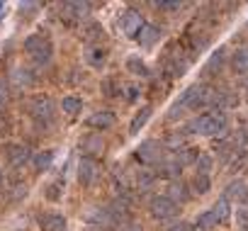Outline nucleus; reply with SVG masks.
<instances>
[{
    "instance_id": "obj_37",
    "label": "nucleus",
    "mask_w": 248,
    "mask_h": 231,
    "mask_svg": "<svg viewBox=\"0 0 248 231\" xmlns=\"http://www.w3.org/2000/svg\"><path fill=\"white\" fill-rule=\"evenodd\" d=\"M166 144H168L170 149H180V146L185 144V137H183V134H170V137L166 139Z\"/></svg>"
},
{
    "instance_id": "obj_26",
    "label": "nucleus",
    "mask_w": 248,
    "mask_h": 231,
    "mask_svg": "<svg viewBox=\"0 0 248 231\" xmlns=\"http://www.w3.org/2000/svg\"><path fill=\"white\" fill-rule=\"evenodd\" d=\"M127 68L134 73V76H141V78H146V76H151V71H149V66L141 61V59H137V56H129L127 59Z\"/></svg>"
},
{
    "instance_id": "obj_19",
    "label": "nucleus",
    "mask_w": 248,
    "mask_h": 231,
    "mask_svg": "<svg viewBox=\"0 0 248 231\" xmlns=\"http://www.w3.org/2000/svg\"><path fill=\"white\" fill-rule=\"evenodd\" d=\"M221 219H219V214L214 212V209H207V212H202L200 216H197V221H195V226L200 229V231H212V229H217V224H219Z\"/></svg>"
},
{
    "instance_id": "obj_21",
    "label": "nucleus",
    "mask_w": 248,
    "mask_h": 231,
    "mask_svg": "<svg viewBox=\"0 0 248 231\" xmlns=\"http://www.w3.org/2000/svg\"><path fill=\"white\" fill-rule=\"evenodd\" d=\"M85 61H88L93 68H100V66L107 61V51L100 49V46H88V49H85Z\"/></svg>"
},
{
    "instance_id": "obj_7",
    "label": "nucleus",
    "mask_w": 248,
    "mask_h": 231,
    "mask_svg": "<svg viewBox=\"0 0 248 231\" xmlns=\"http://www.w3.org/2000/svg\"><path fill=\"white\" fill-rule=\"evenodd\" d=\"M144 15L139 13V10H127L122 15V20H119V30H122V34H127V37H139V32L144 30Z\"/></svg>"
},
{
    "instance_id": "obj_41",
    "label": "nucleus",
    "mask_w": 248,
    "mask_h": 231,
    "mask_svg": "<svg viewBox=\"0 0 248 231\" xmlns=\"http://www.w3.org/2000/svg\"><path fill=\"white\" fill-rule=\"evenodd\" d=\"M139 95H141V88H139V85H129V88H127V100H129V102H134Z\"/></svg>"
},
{
    "instance_id": "obj_45",
    "label": "nucleus",
    "mask_w": 248,
    "mask_h": 231,
    "mask_svg": "<svg viewBox=\"0 0 248 231\" xmlns=\"http://www.w3.org/2000/svg\"><path fill=\"white\" fill-rule=\"evenodd\" d=\"M83 231H102V229H100V226H90V224H88V226H85Z\"/></svg>"
},
{
    "instance_id": "obj_44",
    "label": "nucleus",
    "mask_w": 248,
    "mask_h": 231,
    "mask_svg": "<svg viewBox=\"0 0 248 231\" xmlns=\"http://www.w3.org/2000/svg\"><path fill=\"white\" fill-rule=\"evenodd\" d=\"M10 129V124H8V120H3V114H0V134H5Z\"/></svg>"
},
{
    "instance_id": "obj_27",
    "label": "nucleus",
    "mask_w": 248,
    "mask_h": 231,
    "mask_svg": "<svg viewBox=\"0 0 248 231\" xmlns=\"http://www.w3.org/2000/svg\"><path fill=\"white\" fill-rule=\"evenodd\" d=\"M44 197H46L49 202H59V200L63 197V183H61V180L49 183V185H46V190H44Z\"/></svg>"
},
{
    "instance_id": "obj_40",
    "label": "nucleus",
    "mask_w": 248,
    "mask_h": 231,
    "mask_svg": "<svg viewBox=\"0 0 248 231\" xmlns=\"http://www.w3.org/2000/svg\"><path fill=\"white\" fill-rule=\"evenodd\" d=\"M183 109H185V107H183L180 102H175V105L170 107V112H168V120H178V117H183Z\"/></svg>"
},
{
    "instance_id": "obj_23",
    "label": "nucleus",
    "mask_w": 248,
    "mask_h": 231,
    "mask_svg": "<svg viewBox=\"0 0 248 231\" xmlns=\"http://www.w3.org/2000/svg\"><path fill=\"white\" fill-rule=\"evenodd\" d=\"M83 109V100L80 97H76V95H66V97H61V112L63 114H78Z\"/></svg>"
},
{
    "instance_id": "obj_24",
    "label": "nucleus",
    "mask_w": 248,
    "mask_h": 231,
    "mask_svg": "<svg viewBox=\"0 0 248 231\" xmlns=\"http://www.w3.org/2000/svg\"><path fill=\"white\" fill-rule=\"evenodd\" d=\"M156 175H161V178H168L170 183H173V180H178V178H180V166H178V161L161 163V166H158V170H156Z\"/></svg>"
},
{
    "instance_id": "obj_35",
    "label": "nucleus",
    "mask_w": 248,
    "mask_h": 231,
    "mask_svg": "<svg viewBox=\"0 0 248 231\" xmlns=\"http://www.w3.org/2000/svg\"><path fill=\"white\" fill-rule=\"evenodd\" d=\"M156 180V175L154 173H149V170H139V175H137V183H139V190H144V187H149L151 183Z\"/></svg>"
},
{
    "instance_id": "obj_3",
    "label": "nucleus",
    "mask_w": 248,
    "mask_h": 231,
    "mask_svg": "<svg viewBox=\"0 0 248 231\" xmlns=\"http://www.w3.org/2000/svg\"><path fill=\"white\" fill-rule=\"evenodd\" d=\"M22 49L34 61V66H46L51 61V54H54V46H51L49 37H42V34H30L25 39Z\"/></svg>"
},
{
    "instance_id": "obj_25",
    "label": "nucleus",
    "mask_w": 248,
    "mask_h": 231,
    "mask_svg": "<svg viewBox=\"0 0 248 231\" xmlns=\"http://www.w3.org/2000/svg\"><path fill=\"white\" fill-rule=\"evenodd\" d=\"M212 166H214V158L209 154H200L195 161V175H209Z\"/></svg>"
},
{
    "instance_id": "obj_16",
    "label": "nucleus",
    "mask_w": 248,
    "mask_h": 231,
    "mask_svg": "<svg viewBox=\"0 0 248 231\" xmlns=\"http://www.w3.org/2000/svg\"><path fill=\"white\" fill-rule=\"evenodd\" d=\"M168 197H170L175 204H183V202H187L192 195H190V190H187V185H185L183 180H173V183L168 185Z\"/></svg>"
},
{
    "instance_id": "obj_20",
    "label": "nucleus",
    "mask_w": 248,
    "mask_h": 231,
    "mask_svg": "<svg viewBox=\"0 0 248 231\" xmlns=\"http://www.w3.org/2000/svg\"><path fill=\"white\" fill-rule=\"evenodd\" d=\"M151 112H154V107L146 105V107H141V109L134 114V120H132V124H129V134H139V129H144V124L151 120Z\"/></svg>"
},
{
    "instance_id": "obj_5",
    "label": "nucleus",
    "mask_w": 248,
    "mask_h": 231,
    "mask_svg": "<svg viewBox=\"0 0 248 231\" xmlns=\"http://www.w3.org/2000/svg\"><path fill=\"white\" fill-rule=\"evenodd\" d=\"M137 161L146 163V166H158L163 161V144L154 141V139H146L137 146Z\"/></svg>"
},
{
    "instance_id": "obj_47",
    "label": "nucleus",
    "mask_w": 248,
    "mask_h": 231,
    "mask_svg": "<svg viewBox=\"0 0 248 231\" xmlns=\"http://www.w3.org/2000/svg\"><path fill=\"white\" fill-rule=\"evenodd\" d=\"M0 178H3V166H0Z\"/></svg>"
},
{
    "instance_id": "obj_10",
    "label": "nucleus",
    "mask_w": 248,
    "mask_h": 231,
    "mask_svg": "<svg viewBox=\"0 0 248 231\" xmlns=\"http://www.w3.org/2000/svg\"><path fill=\"white\" fill-rule=\"evenodd\" d=\"M85 124H88L90 129L105 132V129H109V127L114 124V114H112V112H107V109H97V112H93L90 117L85 120Z\"/></svg>"
},
{
    "instance_id": "obj_38",
    "label": "nucleus",
    "mask_w": 248,
    "mask_h": 231,
    "mask_svg": "<svg viewBox=\"0 0 248 231\" xmlns=\"http://www.w3.org/2000/svg\"><path fill=\"white\" fill-rule=\"evenodd\" d=\"M231 149H233V146H231L229 141H219V144H217V154H219V156H221L224 161L229 158V154H233Z\"/></svg>"
},
{
    "instance_id": "obj_8",
    "label": "nucleus",
    "mask_w": 248,
    "mask_h": 231,
    "mask_svg": "<svg viewBox=\"0 0 248 231\" xmlns=\"http://www.w3.org/2000/svg\"><path fill=\"white\" fill-rule=\"evenodd\" d=\"M3 156L13 168H22L27 161H32V154L25 144H5L3 146Z\"/></svg>"
},
{
    "instance_id": "obj_6",
    "label": "nucleus",
    "mask_w": 248,
    "mask_h": 231,
    "mask_svg": "<svg viewBox=\"0 0 248 231\" xmlns=\"http://www.w3.org/2000/svg\"><path fill=\"white\" fill-rule=\"evenodd\" d=\"M149 212H151L154 219H161L163 221V219H173L178 214V204L168 195H161V197H154L149 202Z\"/></svg>"
},
{
    "instance_id": "obj_30",
    "label": "nucleus",
    "mask_w": 248,
    "mask_h": 231,
    "mask_svg": "<svg viewBox=\"0 0 248 231\" xmlns=\"http://www.w3.org/2000/svg\"><path fill=\"white\" fill-rule=\"evenodd\" d=\"M224 54H226V51H224V46H219V49H217V51L212 54V59L207 61V68H204V71H207V73H212L214 68L219 71V68L224 66Z\"/></svg>"
},
{
    "instance_id": "obj_28",
    "label": "nucleus",
    "mask_w": 248,
    "mask_h": 231,
    "mask_svg": "<svg viewBox=\"0 0 248 231\" xmlns=\"http://www.w3.org/2000/svg\"><path fill=\"white\" fill-rule=\"evenodd\" d=\"M197 149H183V151H178V156H175V161H178V166L183 168V166H195V161H197Z\"/></svg>"
},
{
    "instance_id": "obj_32",
    "label": "nucleus",
    "mask_w": 248,
    "mask_h": 231,
    "mask_svg": "<svg viewBox=\"0 0 248 231\" xmlns=\"http://www.w3.org/2000/svg\"><path fill=\"white\" fill-rule=\"evenodd\" d=\"M10 105V85L5 78H0V114H3V109Z\"/></svg>"
},
{
    "instance_id": "obj_12",
    "label": "nucleus",
    "mask_w": 248,
    "mask_h": 231,
    "mask_svg": "<svg viewBox=\"0 0 248 231\" xmlns=\"http://www.w3.org/2000/svg\"><path fill=\"white\" fill-rule=\"evenodd\" d=\"M161 34H163L161 27H156V25H144V30L139 32L137 42H139L144 49H151V46H156V44L161 42Z\"/></svg>"
},
{
    "instance_id": "obj_1",
    "label": "nucleus",
    "mask_w": 248,
    "mask_h": 231,
    "mask_svg": "<svg viewBox=\"0 0 248 231\" xmlns=\"http://www.w3.org/2000/svg\"><path fill=\"white\" fill-rule=\"evenodd\" d=\"M27 112H30V117L34 120V124L37 127H42V129H46L51 122H54V117H56V102H54V97L51 95H34L30 102H27Z\"/></svg>"
},
{
    "instance_id": "obj_4",
    "label": "nucleus",
    "mask_w": 248,
    "mask_h": 231,
    "mask_svg": "<svg viewBox=\"0 0 248 231\" xmlns=\"http://www.w3.org/2000/svg\"><path fill=\"white\" fill-rule=\"evenodd\" d=\"M100 173H102V168H100V163H97L95 156H80V161H78V183L83 187L95 185L97 178H100Z\"/></svg>"
},
{
    "instance_id": "obj_36",
    "label": "nucleus",
    "mask_w": 248,
    "mask_h": 231,
    "mask_svg": "<svg viewBox=\"0 0 248 231\" xmlns=\"http://www.w3.org/2000/svg\"><path fill=\"white\" fill-rule=\"evenodd\" d=\"M214 212L219 214V219H221V221H224V219H229V214H231V209H229V200H224V197H221V200L214 204Z\"/></svg>"
},
{
    "instance_id": "obj_15",
    "label": "nucleus",
    "mask_w": 248,
    "mask_h": 231,
    "mask_svg": "<svg viewBox=\"0 0 248 231\" xmlns=\"http://www.w3.org/2000/svg\"><path fill=\"white\" fill-rule=\"evenodd\" d=\"M54 158H56L54 149H46V151H39V154H34V156H32L34 170H37V173H46V170H51V166H54Z\"/></svg>"
},
{
    "instance_id": "obj_39",
    "label": "nucleus",
    "mask_w": 248,
    "mask_h": 231,
    "mask_svg": "<svg viewBox=\"0 0 248 231\" xmlns=\"http://www.w3.org/2000/svg\"><path fill=\"white\" fill-rule=\"evenodd\" d=\"M141 226L139 224H134V221H119L117 224V231H139Z\"/></svg>"
},
{
    "instance_id": "obj_31",
    "label": "nucleus",
    "mask_w": 248,
    "mask_h": 231,
    "mask_svg": "<svg viewBox=\"0 0 248 231\" xmlns=\"http://www.w3.org/2000/svg\"><path fill=\"white\" fill-rule=\"evenodd\" d=\"M185 71H187V61H185V59H173V61H170V66H168V73H170L173 78L185 76Z\"/></svg>"
},
{
    "instance_id": "obj_34",
    "label": "nucleus",
    "mask_w": 248,
    "mask_h": 231,
    "mask_svg": "<svg viewBox=\"0 0 248 231\" xmlns=\"http://www.w3.org/2000/svg\"><path fill=\"white\" fill-rule=\"evenodd\" d=\"M236 226L241 231H248V207H238L236 209Z\"/></svg>"
},
{
    "instance_id": "obj_43",
    "label": "nucleus",
    "mask_w": 248,
    "mask_h": 231,
    "mask_svg": "<svg viewBox=\"0 0 248 231\" xmlns=\"http://www.w3.org/2000/svg\"><path fill=\"white\" fill-rule=\"evenodd\" d=\"M158 8H161V10H170V13H175V10H180V3H158Z\"/></svg>"
},
{
    "instance_id": "obj_33",
    "label": "nucleus",
    "mask_w": 248,
    "mask_h": 231,
    "mask_svg": "<svg viewBox=\"0 0 248 231\" xmlns=\"http://www.w3.org/2000/svg\"><path fill=\"white\" fill-rule=\"evenodd\" d=\"M102 34H105V30H102V25H97V22H93V25H88V27H85V34H83V37H85V39L90 42V39H100Z\"/></svg>"
},
{
    "instance_id": "obj_29",
    "label": "nucleus",
    "mask_w": 248,
    "mask_h": 231,
    "mask_svg": "<svg viewBox=\"0 0 248 231\" xmlns=\"http://www.w3.org/2000/svg\"><path fill=\"white\" fill-rule=\"evenodd\" d=\"M192 190H195L197 195H207V192L212 190L209 175H195V178H192Z\"/></svg>"
},
{
    "instance_id": "obj_11",
    "label": "nucleus",
    "mask_w": 248,
    "mask_h": 231,
    "mask_svg": "<svg viewBox=\"0 0 248 231\" xmlns=\"http://www.w3.org/2000/svg\"><path fill=\"white\" fill-rule=\"evenodd\" d=\"M90 13V5L88 3H63L61 5V15L71 22H80L85 15Z\"/></svg>"
},
{
    "instance_id": "obj_42",
    "label": "nucleus",
    "mask_w": 248,
    "mask_h": 231,
    "mask_svg": "<svg viewBox=\"0 0 248 231\" xmlns=\"http://www.w3.org/2000/svg\"><path fill=\"white\" fill-rule=\"evenodd\" d=\"M168 231H197V229H192L187 221H178V224H173Z\"/></svg>"
},
{
    "instance_id": "obj_17",
    "label": "nucleus",
    "mask_w": 248,
    "mask_h": 231,
    "mask_svg": "<svg viewBox=\"0 0 248 231\" xmlns=\"http://www.w3.org/2000/svg\"><path fill=\"white\" fill-rule=\"evenodd\" d=\"M80 149L85 151V156L102 154V151H105V139H102L100 134H88V137L80 141Z\"/></svg>"
},
{
    "instance_id": "obj_22",
    "label": "nucleus",
    "mask_w": 248,
    "mask_h": 231,
    "mask_svg": "<svg viewBox=\"0 0 248 231\" xmlns=\"http://www.w3.org/2000/svg\"><path fill=\"white\" fill-rule=\"evenodd\" d=\"M13 80H15V85H20V88H32L34 80H37V76H34L30 68H15V71H13Z\"/></svg>"
},
{
    "instance_id": "obj_2",
    "label": "nucleus",
    "mask_w": 248,
    "mask_h": 231,
    "mask_svg": "<svg viewBox=\"0 0 248 231\" xmlns=\"http://www.w3.org/2000/svg\"><path fill=\"white\" fill-rule=\"evenodd\" d=\"M190 134H200V137H217L226 129V117L224 112L214 109V112H207V114H200L190 122Z\"/></svg>"
},
{
    "instance_id": "obj_14",
    "label": "nucleus",
    "mask_w": 248,
    "mask_h": 231,
    "mask_svg": "<svg viewBox=\"0 0 248 231\" xmlns=\"http://www.w3.org/2000/svg\"><path fill=\"white\" fill-rule=\"evenodd\" d=\"M39 226L44 231H68V224L61 214H42L39 216Z\"/></svg>"
},
{
    "instance_id": "obj_13",
    "label": "nucleus",
    "mask_w": 248,
    "mask_h": 231,
    "mask_svg": "<svg viewBox=\"0 0 248 231\" xmlns=\"http://www.w3.org/2000/svg\"><path fill=\"white\" fill-rule=\"evenodd\" d=\"M224 200H229V202H243V200H248V185L243 180H231L226 185V190H224Z\"/></svg>"
},
{
    "instance_id": "obj_18",
    "label": "nucleus",
    "mask_w": 248,
    "mask_h": 231,
    "mask_svg": "<svg viewBox=\"0 0 248 231\" xmlns=\"http://www.w3.org/2000/svg\"><path fill=\"white\" fill-rule=\"evenodd\" d=\"M231 68H233V73H238V76H246V73H248V46L236 49V54L231 56Z\"/></svg>"
},
{
    "instance_id": "obj_46",
    "label": "nucleus",
    "mask_w": 248,
    "mask_h": 231,
    "mask_svg": "<svg viewBox=\"0 0 248 231\" xmlns=\"http://www.w3.org/2000/svg\"><path fill=\"white\" fill-rule=\"evenodd\" d=\"M0 13H5V3H0Z\"/></svg>"
},
{
    "instance_id": "obj_9",
    "label": "nucleus",
    "mask_w": 248,
    "mask_h": 231,
    "mask_svg": "<svg viewBox=\"0 0 248 231\" xmlns=\"http://www.w3.org/2000/svg\"><path fill=\"white\" fill-rule=\"evenodd\" d=\"M83 219H85L90 226H100V229H105V226H109V224L114 221L107 207H88V209L83 212Z\"/></svg>"
}]
</instances>
